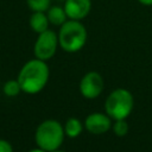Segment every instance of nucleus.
Returning <instances> with one entry per match:
<instances>
[{"label":"nucleus","mask_w":152,"mask_h":152,"mask_svg":"<svg viewBox=\"0 0 152 152\" xmlns=\"http://www.w3.org/2000/svg\"><path fill=\"white\" fill-rule=\"evenodd\" d=\"M64 132L65 135L69 138H76L82 133V124L78 119L76 118H70L66 120L64 125Z\"/></svg>","instance_id":"11"},{"label":"nucleus","mask_w":152,"mask_h":152,"mask_svg":"<svg viewBox=\"0 0 152 152\" xmlns=\"http://www.w3.org/2000/svg\"><path fill=\"white\" fill-rule=\"evenodd\" d=\"M59 46L65 52H77L80 51L87 42V28L80 20L68 19L62 26H59L58 32Z\"/></svg>","instance_id":"2"},{"label":"nucleus","mask_w":152,"mask_h":152,"mask_svg":"<svg viewBox=\"0 0 152 152\" xmlns=\"http://www.w3.org/2000/svg\"><path fill=\"white\" fill-rule=\"evenodd\" d=\"M46 15L50 24L55 26H62L68 20V15L64 11V7L62 6H51L46 11Z\"/></svg>","instance_id":"10"},{"label":"nucleus","mask_w":152,"mask_h":152,"mask_svg":"<svg viewBox=\"0 0 152 152\" xmlns=\"http://www.w3.org/2000/svg\"><path fill=\"white\" fill-rule=\"evenodd\" d=\"M28 152H48V151H45V150H43V148L38 147V148H33V150H30Z\"/></svg>","instance_id":"17"},{"label":"nucleus","mask_w":152,"mask_h":152,"mask_svg":"<svg viewBox=\"0 0 152 152\" xmlns=\"http://www.w3.org/2000/svg\"><path fill=\"white\" fill-rule=\"evenodd\" d=\"M64 128L57 120H45L36 129L34 139L38 145V147L52 152L55 150H58L64 140Z\"/></svg>","instance_id":"3"},{"label":"nucleus","mask_w":152,"mask_h":152,"mask_svg":"<svg viewBox=\"0 0 152 152\" xmlns=\"http://www.w3.org/2000/svg\"><path fill=\"white\" fill-rule=\"evenodd\" d=\"M138 2L142 6H152V0H138Z\"/></svg>","instance_id":"16"},{"label":"nucleus","mask_w":152,"mask_h":152,"mask_svg":"<svg viewBox=\"0 0 152 152\" xmlns=\"http://www.w3.org/2000/svg\"><path fill=\"white\" fill-rule=\"evenodd\" d=\"M49 74V66L45 61L34 58L23 65L17 80L23 91L27 94H37L46 86Z\"/></svg>","instance_id":"1"},{"label":"nucleus","mask_w":152,"mask_h":152,"mask_svg":"<svg viewBox=\"0 0 152 152\" xmlns=\"http://www.w3.org/2000/svg\"><path fill=\"white\" fill-rule=\"evenodd\" d=\"M0 152H13V147L7 140L0 139Z\"/></svg>","instance_id":"15"},{"label":"nucleus","mask_w":152,"mask_h":152,"mask_svg":"<svg viewBox=\"0 0 152 152\" xmlns=\"http://www.w3.org/2000/svg\"><path fill=\"white\" fill-rule=\"evenodd\" d=\"M28 24H30L31 30L39 34V33L49 30L50 21L48 19L46 12H32Z\"/></svg>","instance_id":"9"},{"label":"nucleus","mask_w":152,"mask_h":152,"mask_svg":"<svg viewBox=\"0 0 152 152\" xmlns=\"http://www.w3.org/2000/svg\"><path fill=\"white\" fill-rule=\"evenodd\" d=\"M32 12H46L51 7V0H26Z\"/></svg>","instance_id":"12"},{"label":"nucleus","mask_w":152,"mask_h":152,"mask_svg":"<svg viewBox=\"0 0 152 152\" xmlns=\"http://www.w3.org/2000/svg\"><path fill=\"white\" fill-rule=\"evenodd\" d=\"M63 7L68 15V19L81 21L90 13L91 0H64Z\"/></svg>","instance_id":"7"},{"label":"nucleus","mask_w":152,"mask_h":152,"mask_svg":"<svg viewBox=\"0 0 152 152\" xmlns=\"http://www.w3.org/2000/svg\"><path fill=\"white\" fill-rule=\"evenodd\" d=\"M2 90H4L5 95H7L8 97L17 96L20 91H23L18 80H10V81L5 82V84L2 87Z\"/></svg>","instance_id":"13"},{"label":"nucleus","mask_w":152,"mask_h":152,"mask_svg":"<svg viewBox=\"0 0 152 152\" xmlns=\"http://www.w3.org/2000/svg\"><path fill=\"white\" fill-rule=\"evenodd\" d=\"M84 126L93 134H103L112 127V121L107 114L93 113L86 118Z\"/></svg>","instance_id":"8"},{"label":"nucleus","mask_w":152,"mask_h":152,"mask_svg":"<svg viewBox=\"0 0 152 152\" xmlns=\"http://www.w3.org/2000/svg\"><path fill=\"white\" fill-rule=\"evenodd\" d=\"M133 96L124 88L115 89L109 94L104 102L106 114L113 120L126 119L133 109Z\"/></svg>","instance_id":"4"},{"label":"nucleus","mask_w":152,"mask_h":152,"mask_svg":"<svg viewBox=\"0 0 152 152\" xmlns=\"http://www.w3.org/2000/svg\"><path fill=\"white\" fill-rule=\"evenodd\" d=\"M58 43V36L56 32L51 30H46L38 34V38L33 46V52L36 58H39L42 61H48L52 58L56 53Z\"/></svg>","instance_id":"5"},{"label":"nucleus","mask_w":152,"mask_h":152,"mask_svg":"<svg viewBox=\"0 0 152 152\" xmlns=\"http://www.w3.org/2000/svg\"><path fill=\"white\" fill-rule=\"evenodd\" d=\"M113 131L115 133V135L118 137H124L127 134L128 132V125L127 122L125 121V119H121V120H115L114 125H113Z\"/></svg>","instance_id":"14"},{"label":"nucleus","mask_w":152,"mask_h":152,"mask_svg":"<svg viewBox=\"0 0 152 152\" xmlns=\"http://www.w3.org/2000/svg\"><path fill=\"white\" fill-rule=\"evenodd\" d=\"M52 152H65V151H61V150H55V151H52Z\"/></svg>","instance_id":"18"},{"label":"nucleus","mask_w":152,"mask_h":152,"mask_svg":"<svg viewBox=\"0 0 152 152\" xmlns=\"http://www.w3.org/2000/svg\"><path fill=\"white\" fill-rule=\"evenodd\" d=\"M103 90V78L96 71L87 72L80 82V91L86 99H96Z\"/></svg>","instance_id":"6"}]
</instances>
